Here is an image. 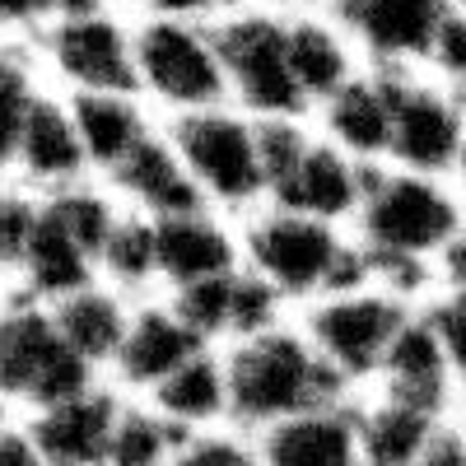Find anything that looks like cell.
<instances>
[{
  "instance_id": "obj_27",
  "label": "cell",
  "mask_w": 466,
  "mask_h": 466,
  "mask_svg": "<svg viewBox=\"0 0 466 466\" xmlns=\"http://www.w3.org/2000/svg\"><path fill=\"white\" fill-rule=\"evenodd\" d=\"M47 89L37 56L28 43H0V182L15 168V149L24 136V122L37 103V94Z\"/></svg>"
},
{
  "instance_id": "obj_9",
  "label": "cell",
  "mask_w": 466,
  "mask_h": 466,
  "mask_svg": "<svg viewBox=\"0 0 466 466\" xmlns=\"http://www.w3.org/2000/svg\"><path fill=\"white\" fill-rule=\"evenodd\" d=\"M28 47L56 94H136V19L112 5L61 15Z\"/></svg>"
},
{
  "instance_id": "obj_38",
  "label": "cell",
  "mask_w": 466,
  "mask_h": 466,
  "mask_svg": "<svg viewBox=\"0 0 466 466\" xmlns=\"http://www.w3.org/2000/svg\"><path fill=\"white\" fill-rule=\"evenodd\" d=\"M415 466H461V420H457L452 430H448V434H443L430 452H424Z\"/></svg>"
},
{
  "instance_id": "obj_24",
  "label": "cell",
  "mask_w": 466,
  "mask_h": 466,
  "mask_svg": "<svg viewBox=\"0 0 466 466\" xmlns=\"http://www.w3.org/2000/svg\"><path fill=\"white\" fill-rule=\"evenodd\" d=\"M52 308V318L61 327V336L70 340V350L80 355L89 369H112L116 360V350H122V336L131 327V308L136 299H127L122 289H112V285H89L80 294H70L61 303H47Z\"/></svg>"
},
{
  "instance_id": "obj_2",
  "label": "cell",
  "mask_w": 466,
  "mask_h": 466,
  "mask_svg": "<svg viewBox=\"0 0 466 466\" xmlns=\"http://www.w3.org/2000/svg\"><path fill=\"white\" fill-rule=\"evenodd\" d=\"M238 243L243 270L266 280L294 313L327 294L378 285L373 261L355 243V233L285 206H261L248 219H238Z\"/></svg>"
},
{
  "instance_id": "obj_18",
  "label": "cell",
  "mask_w": 466,
  "mask_h": 466,
  "mask_svg": "<svg viewBox=\"0 0 466 466\" xmlns=\"http://www.w3.org/2000/svg\"><path fill=\"white\" fill-rule=\"evenodd\" d=\"M261 466H364L355 397L313 406L257 434Z\"/></svg>"
},
{
  "instance_id": "obj_22",
  "label": "cell",
  "mask_w": 466,
  "mask_h": 466,
  "mask_svg": "<svg viewBox=\"0 0 466 466\" xmlns=\"http://www.w3.org/2000/svg\"><path fill=\"white\" fill-rule=\"evenodd\" d=\"M75 112V131H80L89 173L107 182L131 154L159 131L154 112L145 107L140 94H66Z\"/></svg>"
},
{
  "instance_id": "obj_11",
  "label": "cell",
  "mask_w": 466,
  "mask_h": 466,
  "mask_svg": "<svg viewBox=\"0 0 466 466\" xmlns=\"http://www.w3.org/2000/svg\"><path fill=\"white\" fill-rule=\"evenodd\" d=\"M448 0H331V15L373 70H424Z\"/></svg>"
},
{
  "instance_id": "obj_36",
  "label": "cell",
  "mask_w": 466,
  "mask_h": 466,
  "mask_svg": "<svg viewBox=\"0 0 466 466\" xmlns=\"http://www.w3.org/2000/svg\"><path fill=\"white\" fill-rule=\"evenodd\" d=\"M0 466H47L28 424H5L0 430Z\"/></svg>"
},
{
  "instance_id": "obj_43",
  "label": "cell",
  "mask_w": 466,
  "mask_h": 466,
  "mask_svg": "<svg viewBox=\"0 0 466 466\" xmlns=\"http://www.w3.org/2000/svg\"><path fill=\"white\" fill-rule=\"evenodd\" d=\"M448 5H452V10H461V15H466V0H448Z\"/></svg>"
},
{
  "instance_id": "obj_35",
  "label": "cell",
  "mask_w": 466,
  "mask_h": 466,
  "mask_svg": "<svg viewBox=\"0 0 466 466\" xmlns=\"http://www.w3.org/2000/svg\"><path fill=\"white\" fill-rule=\"evenodd\" d=\"M248 0H136L140 15H159V19H187V24H219Z\"/></svg>"
},
{
  "instance_id": "obj_6",
  "label": "cell",
  "mask_w": 466,
  "mask_h": 466,
  "mask_svg": "<svg viewBox=\"0 0 466 466\" xmlns=\"http://www.w3.org/2000/svg\"><path fill=\"white\" fill-rule=\"evenodd\" d=\"M136 94L164 122L228 103L215 24L136 15Z\"/></svg>"
},
{
  "instance_id": "obj_28",
  "label": "cell",
  "mask_w": 466,
  "mask_h": 466,
  "mask_svg": "<svg viewBox=\"0 0 466 466\" xmlns=\"http://www.w3.org/2000/svg\"><path fill=\"white\" fill-rule=\"evenodd\" d=\"M182 443L187 434L177 424H168L149 401H127L112 430L107 466H173Z\"/></svg>"
},
{
  "instance_id": "obj_34",
  "label": "cell",
  "mask_w": 466,
  "mask_h": 466,
  "mask_svg": "<svg viewBox=\"0 0 466 466\" xmlns=\"http://www.w3.org/2000/svg\"><path fill=\"white\" fill-rule=\"evenodd\" d=\"M61 10L66 0H0V43H33Z\"/></svg>"
},
{
  "instance_id": "obj_1",
  "label": "cell",
  "mask_w": 466,
  "mask_h": 466,
  "mask_svg": "<svg viewBox=\"0 0 466 466\" xmlns=\"http://www.w3.org/2000/svg\"><path fill=\"white\" fill-rule=\"evenodd\" d=\"M466 228V197L452 177H424L397 164L369 173L364 206L350 224L373 261V280L415 308L439 289V257Z\"/></svg>"
},
{
  "instance_id": "obj_33",
  "label": "cell",
  "mask_w": 466,
  "mask_h": 466,
  "mask_svg": "<svg viewBox=\"0 0 466 466\" xmlns=\"http://www.w3.org/2000/svg\"><path fill=\"white\" fill-rule=\"evenodd\" d=\"M434 75L439 85L457 89L466 98V15L461 10H448L439 37H434V52H430V66H424Z\"/></svg>"
},
{
  "instance_id": "obj_4",
  "label": "cell",
  "mask_w": 466,
  "mask_h": 466,
  "mask_svg": "<svg viewBox=\"0 0 466 466\" xmlns=\"http://www.w3.org/2000/svg\"><path fill=\"white\" fill-rule=\"evenodd\" d=\"M164 136L173 140L206 210L228 215V219H248L252 210H261L270 201L257 116H248L243 107L219 103L206 112L173 116V122H164Z\"/></svg>"
},
{
  "instance_id": "obj_5",
  "label": "cell",
  "mask_w": 466,
  "mask_h": 466,
  "mask_svg": "<svg viewBox=\"0 0 466 466\" xmlns=\"http://www.w3.org/2000/svg\"><path fill=\"white\" fill-rule=\"evenodd\" d=\"M98 382L61 336L47 303H37L19 289L0 294V401L10 410L37 415L56 401H70Z\"/></svg>"
},
{
  "instance_id": "obj_31",
  "label": "cell",
  "mask_w": 466,
  "mask_h": 466,
  "mask_svg": "<svg viewBox=\"0 0 466 466\" xmlns=\"http://www.w3.org/2000/svg\"><path fill=\"white\" fill-rule=\"evenodd\" d=\"M261 136V168H266V197H276L285 177L299 168V159L313 145L318 127L313 122H257Z\"/></svg>"
},
{
  "instance_id": "obj_17",
  "label": "cell",
  "mask_w": 466,
  "mask_h": 466,
  "mask_svg": "<svg viewBox=\"0 0 466 466\" xmlns=\"http://www.w3.org/2000/svg\"><path fill=\"white\" fill-rule=\"evenodd\" d=\"M122 406L127 401L116 397V387L94 382L89 392L37 410L24 424L33 430L47 466H107V448H112V430Z\"/></svg>"
},
{
  "instance_id": "obj_37",
  "label": "cell",
  "mask_w": 466,
  "mask_h": 466,
  "mask_svg": "<svg viewBox=\"0 0 466 466\" xmlns=\"http://www.w3.org/2000/svg\"><path fill=\"white\" fill-rule=\"evenodd\" d=\"M439 285H466V228L448 243V252L439 257Z\"/></svg>"
},
{
  "instance_id": "obj_12",
  "label": "cell",
  "mask_w": 466,
  "mask_h": 466,
  "mask_svg": "<svg viewBox=\"0 0 466 466\" xmlns=\"http://www.w3.org/2000/svg\"><path fill=\"white\" fill-rule=\"evenodd\" d=\"M201 350H210V345L177 313V303L168 294L164 299H136L131 327H127L122 350H116L107 373L116 378V387H127L136 397H149L154 387H164L182 364L197 360Z\"/></svg>"
},
{
  "instance_id": "obj_32",
  "label": "cell",
  "mask_w": 466,
  "mask_h": 466,
  "mask_svg": "<svg viewBox=\"0 0 466 466\" xmlns=\"http://www.w3.org/2000/svg\"><path fill=\"white\" fill-rule=\"evenodd\" d=\"M173 466H261V452H257V439L233 430V424H219V430H206V434H191Z\"/></svg>"
},
{
  "instance_id": "obj_25",
  "label": "cell",
  "mask_w": 466,
  "mask_h": 466,
  "mask_svg": "<svg viewBox=\"0 0 466 466\" xmlns=\"http://www.w3.org/2000/svg\"><path fill=\"white\" fill-rule=\"evenodd\" d=\"M154 410H159L168 424L191 439V434H206V430H219L228 424V373H224V350H201L191 364H182L164 387H154L149 397Z\"/></svg>"
},
{
  "instance_id": "obj_13",
  "label": "cell",
  "mask_w": 466,
  "mask_h": 466,
  "mask_svg": "<svg viewBox=\"0 0 466 466\" xmlns=\"http://www.w3.org/2000/svg\"><path fill=\"white\" fill-rule=\"evenodd\" d=\"M10 177L24 182V187H33L37 197H52V191H66L75 182H89L94 177L66 94H56V89L37 94L28 122H24V136H19V149H15Z\"/></svg>"
},
{
  "instance_id": "obj_42",
  "label": "cell",
  "mask_w": 466,
  "mask_h": 466,
  "mask_svg": "<svg viewBox=\"0 0 466 466\" xmlns=\"http://www.w3.org/2000/svg\"><path fill=\"white\" fill-rule=\"evenodd\" d=\"M5 415H10V406H5V401H0V430H5V424H10Z\"/></svg>"
},
{
  "instance_id": "obj_44",
  "label": "cell",
  "mask_w": 466,
  "mask_h": 466,
  "mask_svg": "<svg viewBox=\"0 0 466 466\" xmlns=\"http://www.w3.org/2000/svg\"><path fill=\"white\" fill-rule=\"evenodd\" d=\"M327 5H331V0H327Z\"/></svg>"
},
{
  "instance_id": "obj_16",
  "label": "cell",
  "mask_w": 466,
  "mask_h": 466,
  "mask_svg": "<svg viewBox=\"0 0 466 466\" xmlns=\"http://www.w3.org/2000/svg\"><path fill=\"white\" fill-rule=\"evenodd\" d=\"M243 266L238 243V219L215 215V210H191L159 219V289L177 294L201 280L228 276Z\"/></svg>"
},
{
  "instance_id": "obj_7",
  "label": "cell",
  "mask_w": 466,
  "mask_h": 466,
  "mask_svg": "<svg viewBox=\"0 0 466 466\" xmlns=\"http://www.w3.org/2000/svg\"><path fill=\"white\" fill-rule=\"evenodd\" d=\"M410 313H415L410 299L382 289V285H364V289L327 294L318 303L299 308L294 318L322 355V364L336 373V382L350 397H360L378 382V369L387 360V350H392V340L401 336V327L410 322Z\"/></svg>"
},
{
  "instance_id": "obj_21",
  "label": "cell",
  "mask_w": 466,
  "mask_h": 466,
  "mask_svg": "<svg viewBox=\"0 0 466 466\" xmlns=\"http://www.w3.org/2000/svg\"><path fill=\"white\" fill-rule=\"evenodd\" d=\"M355 420H360L364 466H415L461 415H443V410L415 406L387 392H360Z\"/></svg>"
},
{
  "instance_id": "obj_26",
  "label": "cell",
  "mask_w": 466,
  "mask_h": 466,
  "mask_svg": "<svg viewBox=\"0 0 466 466\" xmlns=\"http://www.w3.org/2000/svg\"><path fill=\"white\" fill-rule=\"evenodd\" d=\"M98 280L127 299H149L159 289V219L127 206L116 210L98 252Z\"/></svg>"
},
{
  "instance_id": "obj_41",
  "label": "cell",
  "mask_w": 466,
  "mask_h": 466,
  "mask_svg": "<svg viewBox=\"0 0 466 466\" xmlns=\"http://www.w3.org/2000/svg\"><path fill=\"white\" fill-rule=\"evenodd\" d=\"M461 466H466V415H461Z\"/></svg>"
},
{
  "instance_id": "obj_8",
  "label": "cell",
  "mask_w": 466,
  "mask_h": 466,
  "mask_svg": "<svg viewBox=\"0 0 466 466\" xmlns=\"http://www.w3.org/2000/svg\"><path fill=\"white\" fill-rule=\"evenodd\" d=\"M285 10L238 5L215 24V43L228 80V103L257 122H313V107L299 94L289 70Z\"/></svg>"
},
{
  "instance_id": "obj_19",
  "label": "cell",
  "mask_w": 466,
  "mask_h": 466,
  "mask_svg": "<svg viewBox=\"0 0 466 466\" xmlns=\"http://www.w3.org/2000/svg\"><path fill=\"white\" fill-rule=\"evenodd\" d=\"M369 392H387V397H401V401L430 406V410H443V415H457V406L466 401L443 345H439L430 318H424L420 308L401 327V336L392 340V350H387V360L378 369V382Z\"/></svg>"
},
{
  "instance_id": "obj_29",
  "label": "cell",
  "mask_w": 466,
  "mask_h": 466,
  "mask_svg": "<svg viewBox=\"0 0 466 466\" xmlns=\"http://www.w3.org/2000/svg\"><path fill=\"white\" fill-rule=\"evenodd\" d=\"M43 224V197L33 187L5 177L0 182V285H15L19 266Z\"/></svg>"
},
{
  "instance_id": "obj_40",
  "label": "cell",
  "mask_w": 466,
  "mask_h": 466,
  "mask_svg": "<svg viewBox=\"0 0 466 466\" xmlns=\"http://www.w3.org/2000/svg\"><path fill=\"white\" fill-rule=\"evenodd\" d=\"M103 5H112V10H127V5H136V0H103Z\"/></svg>"
},
{
  "instance_id": "obj_30",
  "label": "cell",
  "mask_w": 466,
  "mask_h": 466,
  "mask_svg": "<svg viewBox=\"0 0 466 466\" xmlns=\"http://www.w3.org/2000/svg\"><path fill=\"white\" fill-rule=\"evenodd\" d=\"M420 313L430 318L443 355H448V364L457 373L461 397H466V285H439L430 299L420 303Z\"/></svg>"
},
{
  "instance_id": "obj_14",
  "label": "cell",
  "mask_w": 466,
  "mask_h": 466,
  "mask_svg": "<svg viewBox=\"0 0 466 466\" xmlns=\"http://www.w3.org/2000/svg\"><path fill=\"white\" fill-rule=\"evenodd\" d=\"M313 127L364 168H382L392 159V70L364 66L313 112Z\"/></svg>"
},
{
  "instance_id": "obj_15",
  "label": "cell",
  "mask_w": 466,
  "mask_h": 466,
  "mask_svg": "<svg viewBox=\"0 0 466 466\" xmlns=\"http://www.w3.org/2000/svg\"><path fill=\"white\" fill-rule=\"evenodd\" d=\"M369 173L360 159H350L345 149H336L322 131L313 136L308 154L299 159V168L285 177V187L270 197L266 206H285V210H299V215H313L322 224H336V228H350L364 206V191H369Z\"/></svg>"
},
{
  "instance_id": "obj_3",
  "label": "cell",
  "mask_w": 466,
  "mask_h": 466,
  "mask_svg": "<svg viewBox=\"0 0 466 466\" xmlns=\"http://www.w3.org/2000/svg\"><path fill=\"white\" fill-rule=\"evenodd\" d=\"M224 373H228V424L252 439L280 420L350 397L336 382V373L322 364L313 340L303 336L299 318L261 336H248L238 345H224Z\"/></svg>"
},
{
  "instance_id": "obj_10",
  "label": "cell",
  "mask_w": 466,
  "mask_h": 466,
  "mask_svg": "<svg viewBox=\"0 0 466 466\" xmlns=\"http://www.w3.org/2000/svg\"><path fill=\"white\" fill-rule=\"evenodd\" d=\"M466 154V98L430 70H392V159L406 173L452 177Z\"/></svg>"
},
{
  "instance_id": "obj_20",
  "label": "cell",
  "mask_w": 466,
  "mask_h": 466,
  "mask_svg": "<svg viewBox=\"0 0 466 466\" xmlns=\"http://www.w3.org/2000/svg\"><path fill=\"white\" fill-rule=\"evenodd\" d=\"M285 37H289L294 85H299V94L308 98V107H313V112L364 70V56L355 52V43H350V33L331 15V5L294 10L285 19Z\"/></svg>"
},
{
  "instance_id": "obj_39",
  "label": "cell",
  "mask_w": 466,
  "mask_h": 466,
  "mask_svg": "<svg viewBox=\"0 0 466 466\" xmlns=\"http://www.w3.org/2000/svg\"><path fill=\"white\" fill-rule=\"evenodd\" d=\"M248 5H266V10H285V15H294V10H313V5H327V0H248Z\"/></svg>"
},
{
  "instance_id": "obj_23",
  "label": "cell",
  "mask_w": 466,
  "mask_h": 466,
  "mask_svg": "<svg viewBox=\"0 0 466 466\" xmlns=\"http://www.w3.org/2000/svg\"><path fill=\"white\" fill-rule=\"evenodd\" d=\"M103 187L127 210H140L149 219H173V215L206 210L201 197H197V187H191V177H187V168H182V159H177L173 140L164 136V122Z\"/></svg>"
}]
</instances>
